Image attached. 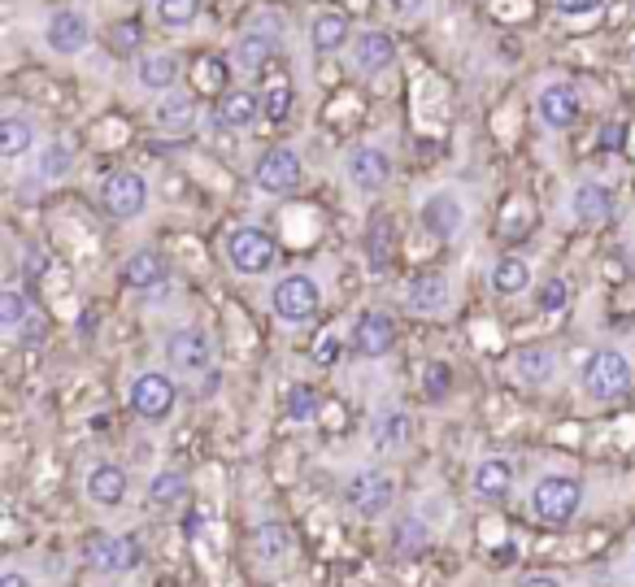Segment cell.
Instances as JSON below:
<instances>
[{
  "instance_id": "obj_23",
  "label": "cell",
  "mask_w": 635,
  "mask_h": 587,
  "mask_svg": "<svg viewBox=\"0 0 635 587\" xmlns=\"http://www.w3.org/2000/svg\"><path fill=\"white\" fill-rule=\"evenodd\" d=\"M153 122L166 131V135H188L196 127V100L188 92H175V96H161L157 109H153Z\"/></svg>"
},
{
  "instance_id": "obj_17",
  "label": "cell",
  "mask_w": 635,
  "mask_h": 587,
  "mask_svg": "<svg viewBox=\"0 0 635 587\" xmlns=\"http://www.w3.org/2000/svg\"><path fill=\"white\" fill-rule=\"evenodd\" d=\"M83 488H87V501H92V505H100V510H118V505L127 501V470L113 466V462H100V466L87 470Z\"/></svg>"
},
{
  "instance_id": "obj_15",
  "label": "cell",
  "mask_w": 635,
  "mask_h": 587,
  "mask_svg": "<svg viewBox=\"0 0 635 587\" xmlns=\"http://www.w3.org/2000/svg\"><path fill=\"white\" fill-rule=\"evenodd\" d=\"M348 57L361 74H383L396 61V44H392L387 31H357L352 44H348Z\"/></svg>"
},
{
  "instance_id": "obj_21",
  "label": "cell",
  "mask_w": 635,
  "mask_h": 587,
  "mask_svg": "<svg viewBox=\"0 0 635 587\" xmlns=\"http://www.w3.org/2000/svg\"><path fill=\"white\" fill-rule=\"evenodd\" d=\"M514 374H518V383H527V387H544V383H553V374H558V352L544 348V344L518 348V352H514Z\"/></svg>"
},
{
  "instance_id": "obj_16",
  "label": "cell",
  "mask_w": 635,
  "mask_h": 587,
  "mask_svg": "<svg viewBox=\"0 0 635 587\" xmlns=\"http://www.w3.org/2000/svg\"><path fill=\"white\" fill-rule=\"evenodd\" d=\"M422 227H427L435 240H453V236L466 227V205H462V196H453V192H431V196L422 201Z\"/></svg>"
},
{
  "instance_id": "obj_35",
  "label": "cell",
  "mask_w": 635,
  "mask_h": 587,
  "mask_svg": "<svg viewBox=\"0 0 635 587\" xmlns=\"http://www.w3.org/2000/svg\"><path fill=\"white\" fill-rule=\"evenodd\" d=\"M201 17V0H157V22L170 31H188Z\"/></svg>"
},
{
  "instance_id": "obj_22",
  "label": "cell",
  "mask_w": 635,
  "mask_h": 587,
  "mask_svg": "<svg viewBox=\"0 0 635 587\" xmlns=\"http://www.w3.org/2000/svg\"><path fill=\"white\" fill-rule=\"evenodd\" d=\"M348 17L344 13H335V9H322L314 13V22H310V48H314L317 57H331V52H339V48H348Z\"/></svg>"
},
{
  "instance_id": "obj_46",
  "label": "cell",
  "mask_w": 635,
  "mask_h": 587,
  "mask_svg": "<svg viewBox=\"0 0 635 587\" xmlns=\"http://www.w3.org/2000/svg\"><path fill=\"white\" fill-rule=\"evenodd\" d=\"M523 587H562V584H558L553 575H527V579H523Z\"/></svg>"
},
{
  "instance_id": "obj_26",
  "label": "cell",
  "mask_w": 635,
  "mask_h": 587,
  "mask_svg": "<svg viewBox=\"0 0 635 587\" xmlns=\"http://www.w3.org/2000/svg\"><path fill=\"white\" fill-rule=\"evenodd\" d=\"M405 300H409V309H418V313H444L448 309V279L444 275H418V279H409V288H405Z\"/></svg>"
},
{
  "instance_id": "obj_37",
  "label": "cell",
  "mask_w": 635,
  "mask_h": 587,
  "mask_svg": "<svg viewBox=\"0 0 635 587\" xmlns=\"http://www.w3.org/2000/svg\"><path fill=\"white\" fill-rule=\"evenodd\" d=\"M70 166H74V153L65 144H44L39 148V175L44 179H61V175H70Z\"/></svg>"
},
{
  "instance_id": "obj_32",
  "label": "cell",
  "mask_w": 635,
  "mask_h": 587,
  "mask_svg": "<svg viewBox=\"0 0 635 587\" xmlns=\"http://www.w3.org/2000/svg\"><path fill=\"white\" fill-rule=\"evenodd\" d=\"M183 496H188V475H183V470H161V475H153V483H148V501H153V505L170 510V505H179Z\"/></svg>"
},
{
  "instance_id": "obj_48",
  "label": "cell",
  "mask_w": 635,
  "mask_h": 587,
  "mask_svg": "<svg viewBox=\"0 0 635 587\" xmlns=\"http://www.w3.org/2000/svg\"><path fill=\"white\" fill-rule=\"evenodd\" d=\"M0 587H31V584H26V575H17V571H9V575H0Z\"/></svg>"
},
{
  "instance_id": "obj_18",
  "label": "cell",
  "mask_w": 635,
  "mask_h": 587,
  "mask_svg": "<svg viewBox=\"0 0 635 587\" xmlns=\"http://www.w3.org/2000/svg\"><path fill=\"white\" fill-rule=\"evenodd\" d=\"M571 209H575V223L579 227H601V223H610V214H614V196H610V188L606 183H579L575 192H571Z\"/></svg>"
},
{
  "instance_id": "obj_19",
  "label": "cell",
  "mask_w": 635,
  "mask_h": 587,
  "mask_svg": "<svg viewBox=\"0 0 635 587\" xmlns=\"http://www.w3.org/2000/svg\"><path fill=\"white\" fill-rule=\"evenodd\" d=\"M262 113H266V105H262V96H257V92H249V87L227 92V96H223V105H218V122H223L227 131H249Z\"/></svg>"
},
{
  "instance_id": "obj_30",
  "label": "cell",
  "mask_w": 635,
  "mask_h": 587,
  "mask_svg": "<svg viewBox=\"0 0 635 587\" xmlns=\"http://www.w3.org/2000/svg\"><path fill=\"white\" fill-rule=\"evenodd\" d=\"M427 544H431V531H427L422 518L405 514L400 523H392V549H396V558H418Z\"/></svg>"
},
{
  "instance_id": "obj_1",
  "label": "cell",
  "mask_w": 635,
  "mask_h": 587,
  "mask_svg": "<svg viewBox=\"0 0 635 587\" xmlns=\"http://www.w3.org/2000/svg\"><path fill=\"white\" fill-rule=\"evenodd\" d=\"M579 387L592 396V400H619V396H627V387H632V361H627V352H619V348H597L588 361H584V370H579Z\"/></svg>"
},
{
  "instance_id": "obj_38",
  "label": "cell",
  "mask_w": 635,
  "mask_h": 587,
  "mask_svg": "<svg viewBox=\"0 0 635 587\" xmlns=\"http://www.w3.org/2000/svg\"><path fill=\"white\" fill-rule=\"evenodd\" d=\"M571 304V284L566 279H544L540 292H536V309L540 313H562Z\"/></svg>"
},
{
  "instance_id": "obj_42",
  "label": "cell",
  "mask_w": 635,
  "mask_h": 587,
  "mask_svg": "<svg viewBox=\"0 0 635 587\" xmlns=\"http://www.w3.org/2000/svg\"><path fill=\"white\" fill-rule=\"evenodd\" d=\"M601 9H606V0H558V13H566V17H588Z\"/></svg>"
},
{
  "instance_id": "obj_7",
  "label": "cell",
  "mask_w": 635,
  "mask_h": 587,
  "mask_svg": "<svg viewBox=\"0 0 635 587\" xmlns=\"http://www.w3.org/2000/svg\"><path fill=\"white\" fill-rule=\"evenodd\" d=\"M344 501H348V510L357 514V518H383L387 510H392V501H396V483H392V475H383V470H357L352 479H348V488H344Z\"/></svg>"
},
{
  "instance_id": "obj_6",
  "label": "cell",
  "mask_w": 635,
  "mask_h": 587,
  "mask_svg": "<svg viewBox=\"0 0 635 587\" xmlns=\"http://www.w3.org/2000/svg\"><path fill=\"white\" fill-rule=\"evenodd\" d=\"M100 209L118 223H131L148 209V179L140 170H113L100 183Z\"/></svg>"
},
{
  "instance_id": "obj_33",
  "label": "cell",
  "mask_w": 635,
  "mask_h": 587,
  "mask_svg": "<svg viewBox=\"0 0 635 587\" xmlns=\"http://www.w3.org/2000/svg\"><path fill=\"white\" fill-rule=\"evenodd\" d=\"M288 549H292V536H288V527L284 523H262L257 527V558L262 562H284L288 558Z\"/></svg>"
},
{
  "instance_id": "obj_10",
  "label": "cell",
  "mask_w": 635,
  "mask_h": 587,
  "mask_svg": "<svg viewBox=\"0 0 635 587\" xmlns=\"http://www.w3.org/2000/svg\"><path fill=\"white\" fill-rule=\"evenodd\" d=\"M83 558H87L92 571L127 575V571L140 566V540H135V536H105V531H96V536H87Z\"/></svg>"
},
{
  "instance_id": "obj_14",
  "label": "cell",
  "mask_w": 635,
  "mask_h": 587,
  "mask_svg": "<svg viewBox=\"0 0 635 587\" xmlns=\"http://www.w3.org/2000/svg\"><path fill=\"white\" fill-rule=\"evenodd\" d=\"M392 344H396V326H392V318L379 313V309H361L357 322H352V348H357L361 357L379 361V357L392 352Z\"/></svg>"
},
{
  "instance_id": "obj_36",
  "label": "cell",
  "mask_w": 635,
  "mask_h": 587,
  "mask_svg": "<svg viewBox=\"0 0 635 587\" xmlns=\"http://www.w3.org/2000/svg\"><path fill=\"white\" fill-rule=\"evenodd\" d=\"M317 409H322L317 387H310V383H292V387H288V418H292V422H314Z\"/></svg>"
},
{
  "instance_id": "obj_28",
  "label": "cell",
  "mask_w": 635,
  "mask_h": 587,
  "mask_svg": "<svg viewBox=\"0 0 635 587\" xmlns=\"http://www.w3.org/2000/svg\"><path fill=\"white\" fill-rule=\"evenodd\" d=\"M531 288V266L523 257H501L492 266V292L496 296H523Z\"/></svg>"
},
{
  "instance_id": "obj_29",
  "label": "cell",
  "mask_w": 635,
  "mask_h": 587,
  "mask_svg": "<svg viewBox=\"0 0 635 587\" xmlns=\"http://www.w3.org/2000/svg\"><path fill=\"white\" fill-rule=\"evenodd\" d=\"M409 414L405 409H387V414H379L374 422H370V440H374V448H400L405 440H409Z\"/></svg>"
},
{
  "instance_id": "obj_44",
  "label": "cell",
  "mask_w": 635,
  "mask_h": 587,
  "mask_svg": "<svg viewBox=\"0 0 635 587\" xmlns=\"http://www.w3.org/2000/svg\"><path fill=\"white\" fill-rule=\"evenodd\" d=\"M135 48V26H118L113 31V52H131Z\"/></svg>"
},
{
  "instance_id": "obj_47",
  "label": "cell",
  "mask_w": 635,
  "mask_h": 587,
  "mask_svg": "<svg viewBox=\"0 0 635 587\" xmlns=\"http://www.w3.org/2000/svg\"><path fill=\"white\" fill-rule=\"evenodd\" d=\"M387 4H392L396 13H414V9H422L427 0H387Z\"/></svg>"
},
{
  "instance_id": "obj_13",
  "label": "cell",
  "mask_w": 635,
  "mask_h": 587,
  "mask_svg": "<svg viewBox=\"0 0 635 587\" xmlns=\"http://www.w3.org/2000/svg\"><path fill=\"white\" fill-rule=\"evenodd\" d=\"M344 175H348V183H352L357 192L374 196V192H383V188H387V179H392V157H387L379 144H361V148H352V153H348Z\"/></svg>"
},
{
  "instance_id": "obj_27",
  "label": "cell",
  "mask_w": 635,
  "mask_h": 587,
  "mask_svg": "<svg viewBox=\"0 0 635 587\" xmlns=\"http://www.w3.org/2000/svg\"><path fill=\"white\" fill-rule=\"evenodd\" d=\"M175 83H179V57L175 52H148V57H140V87L170 92Z\"/></svg>"
},
{
  "instance_id": "obj_34",
  "label": "cell",
  "mask_w": 635,
  "mask_h": 587,
  "mask_svg": "<svg viewBox=\"0 0 635 587\" xmlns=\"http://www.w3.org/2000/svg\"><path fill=\"white\" fill-rule=\"evenodd\" d=\"M26 322H31V300L17 292V288H4L0 292V331L17 335Z\"/></svg>"
},
{
  "instance_id": "obj_45",
  "label": "cell",
  "mask_w": 635,
  "mask_h": 587,
  "mask_svg": "<svg viewBox=\"0 0 635 587\" xmlns=\"http://www.w3.org/2000/svg\"><path fill=\"white\" fill-rule=\"evenodd\" d=\"M427 379H431V387H427V392H431V396H444V379H448V370H444V366H431V370H427Z\"/></svg>"
},
{
  "instance_id": "obj_43",
  "label": "cell",
  "mask_w": 635,
  "mask_h": 587,
  "mask_svg": "<svg viewBox=\"0 0 635 587\" xmlns=\"http://www.w3.org/2000/svg\"><path fill=\"white\" fill-rule=\"evenodd\" d=\"M335 357H339V335H322V344H317V366H335Z\"/></svg>"
},
{
  "instance_id": "obj_4",
  "label": "cell",
  "mask_w": 635,
  "mask_h": 587,
  "mask_svg": "<svg viewBox=\"0 0 635 587\" xmlns=\"http://www.w3.org/2000/svg\"><path fill=\"white\" fill-rule=\"evenodd\" d=\"M166 366L179 379H205L214 370V339L196 326H179L166 335Z\"/></svg>"
},
{
  "instance_id": "obj_12",
  "label": "cell",
  "mask_w": 635,
  "mask_h": 587,
  "mask_svg": "<svg viewBox=\"0 0 635 587\" xmlns=\"http://www.w3.org/2000/svg\"><path fill=\"white\" fill-rule=\"evenodd\" d=\"M175 396H179V387H175V379L161 374V370H144V374L131 383V405H135V414H140L144 422H166V414L175 409Z\"/></svg>"
},
{
  "instance_id": "obj_40",
  "label": "cell",
  "mask_w": 635,
  "mask_h": 587,
  "mask_svg": "<svg viewBox=\"0 0 635 587\" xmlns=\"http://www.w3.org/2000/svg\"><path fill=\"white\" fill-rule=\"evenodd\" d=\"M196 83L209 87V92H218V87L227 83V65H223L218 57H201V65H196Z\"/></svg>"
},
{
  "instance_id": "obj_8",
  "label": "cell",
  "mask_w": 635,
  "mask_h": 587,
  "mask_svg": "<svg viewBox=\"0 0 635 587\" xmlns=\"http://www.w3.org/2000/svg\"><path fill=\"white\" fill-rule=\"evenodd\" d=\"M227 262L236 275H266L275 266V240L262 227H236L227 236Z\"/></svg>"
},
{
  "instance_id": "obj_31",
  "label": "cell",
  "mask_w": 635,
  "mask_h": 587,
  "mask_svg": "<svg viewBox=\"0 0 635 587\" xmlns=\"http://www.w3.org/2000/svg\"><path fill=\"white\" fill-rule=\"evenodd\" d=\"M35 148V127L26 118H4L0 122V157L4 161H17Z\"/></svg>"
},
{
  "instance_id": "obj_2",
  "label": "cell",
  "mask_w": 635,
  "mask_h": 587,
  "mask_svg": "<svg viewBox=\"0 0 635 587\" xmlns=\"http://www.w3.org/2000/svg\"><path fill=\"white\" fill-rule=\"evenodd\" d=\"M584 505V483L571 475H544L531 492V510L544 527H566Z\"/></svg>"
},
{
  "instance_id": "obj_9",
  "label": "cell",
  "mask_w": 635,
  "mask_h": 587,
  "mask_svg": "<svg viewBox=\"0 0 635 587\" xmlns=\"http://www.w3.org/2000/svg\"><path fill=\"white\" fill-rule=\"evenodd\" d=\"M92 22H87V13L83 9H57L48 22H44V44H48V52H57V57H79V52H87L92 48Z\"/></svg>"
},
{
  "instance_id": "obj_3",
  "label": "cell",
  "mask_w": 635,
  "mask_h": 587,
  "mask_svg": "<svg viewBox=\"0 0 635 587\" xmlns=\"http://www.w3.org/2000/svg\"><path fill=\"white\" fill-rule=\"evenodd\" d=\"M301 179H305V161H301V153H297L292 144L266 148V153L257 157V166H253V183H257V192H266V196H292V192L301 188Z\"/></svg>"
},
{
  "instance_id": "obj_41",
  "label": "cell",
  "mask_w": 635,
  "mask_h": 587,
  "mask_svg": "<svg viewBox=\"0 0 635 587\" xmlns=\"http://www.w3.org/2000/svg\"><path fill=\"white\" fill-rule=\"evenodd\" d=\"M22 271H26V279H44V275H48V253H44V244H26Z\"/></svg>"
},
{
  "instance_id": "obj_24",
  "label": "cell",
  "mask_w": 635,
  "mask_h": 587,
  "mask_svg": "<svg viewBox=\"0 0 635 587\" xmlns=\"http://www.w3.org/2000/svg\"><path fill=\"white\" fill-rule=\"evenodd\" d=\"M271 57H275V35H266V31H244V35L236 39V52H231V61H236L240 74L266 70Z\"/></svg>"
},
{
  "instance_id": "obj_25",
  "label": "cell",
  "mask_w": 635,
  "mask_h": 587,
  "mask_svg": "<svg viewBox=\"0 0 635 587\" xmlns=\"http://www.w3.org/2000/svg\"><path fill=\"white\" fill-rule=\"evenodd\" d=\"M470 488H475L479 501H505L510 488H514V466L510 462H496V457L492 462H479Z\"/></svg>"
},
{
  "instance_id": "obj_5",
  "label": "cell",
  "mask_w": 635,
  "mask_h": 587,
  "mask_svg": "<svg viewBox=\"0 0 635 587\" xmlns=\"http://www.w3.org/2000/svg\"><path fill=\"white\" fill-rule=\"evenodd\" d=\"M317 304H322V288H317L314 275H284L275 288H271V309H275V318L279 322H288V326H301V322H310L317 313Z\"/></svg>"
},
{
  "instance_id": "obj_39",
  "label": "cell",
  "mask_w": 635,
  "mask_h": 587,
  "mask_svg": "<svg viewBox=\"0 0 635 587\" xmlns=\"http://www.w3.org/2000/svg\"><path fill=\"white\" fill-rule=\"evenodd\" d=\"M262 105H266V113H271L275 122H279V118H288V113H292V83H275V87L266 92V100H262Z\"/></svg>"
},
{
  "instance_id": "obj_20",
  "label": "cell",
  "mask_w": 635,
  "mask_h": 587,
  "mask_svg": "<svg viewBox=\"0 0 635 587\" xmlns=\"http://www.w3.org/2000/svg\"><path fill=\"white\" fill-rule=\"evenodd\" d=\"M122 279H127V288H135V292H153V288H161V284L170 279V271H166V257H161V253L140 249V253L127 257Z\"/></svg>"
},
{
  "instance_id": "obj_11",
  "label": "cell",
  "mask_w": 635,
  "mask_h": 587,
  "mask_svg": "<svg viewBox=\"0 0 635 587\" xmlns=\"http://www.w3.org/2000/svg\"><path fill=\"white\" fill-rule=\"evenodd\" d=\"M536 118L549 127V131H571L579 118H584V96L575 83H549L540 96H536Z\"/></svg>"
}]
</instances>
